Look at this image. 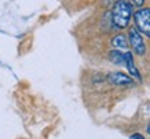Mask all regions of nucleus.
I'll return each instance as SVG.
<instances>
[{"label": "nucleus", "instance_id": "obj_1", "mask_svg": "<svg viewBox=\"0 0 150 139\" xmlns=\"http://www.w3.org/2000/svg\"><path fill=\"white\" fill-rule=\"evenodd\" d=\"M134 14V7L129 0H117L112 6L111 22L117 29H124L129 25L131 17Z\"/></svg>", "mask_w": 150, "mask_h": 139}, {"label": "nucleus", "instance_id": "obj_2", "mask_svg": "<svg viewBox=\"0 0 150 139\" xmlns=\"http://www.w3.org/2000/svg\"><path fill=\"white\" fill-rule=\"evenodd\" d=\"M134 22L136 31L143 33L146 38L150 36V9H139L134 13Z\"/></svg>", "mask_w": 150, "mask_h": 139}, {"label": "nucleus", "instance_id": "obj_3", "mask_svg": "<svg viewBox=\"0 0 150 139\" xmlns=\"http://www.w3.org/2000/svg\"><path fill=\"white\" fill-rule=\"evenodd\" d=\"M128 45L132 46L134 52L139 56H143L146 53V45L143 42V38L135 28L129 29V35H128Z\"/></svg>", "mask_w": 150, "mask_h": 139}, {"label": "nucleus", "instance_id": "obj_4", "mask_svg": "<svg viewBox=\"0 0 150 139\" xmlns=\"http://www.w3.org/2000/svg\"><path fill=\"white\" fill-rule=\"evenodd\" d=\"M108 81L115 86H131L134 84L132 78L125 75L124 72H112L108 75Z\"/></svg>", "mask_w": 150, "mask_h": 139}, {"label": "nucleus", "instance_id": "obj_5", "mask_svg": "<svg viewBox=\"0 0 150 139\" xmlns=\"http://www.w3.org/2000/svg\"><path fill=\"white\" fill-rule=\"evenodd\" d=\"M124 60H125V65L124 67H127L129 71V74L134 77L135 79L140 81L142 79V77H140L139 71L136 68V65H135V61H134V57H132V53H129V52H125L124 53Z\"/></svg>", "mask_w": 150, "mask_h": 139}, {"label": "nucleus", "instance_id": "obj_6", "mask_svg": "<svg viewBox=\"0 0 150 139\" xmlns=\"http://www.w3.org/2000/svg\"><path fill=\"white\" fill-rule=\"evenodd\" d=\"M111 45L114 48L120 49V50L121 49H127L128 48V38L125 36L124 33H118V35H115V36L112 38Z\"/></svg>", "mask_w": 150, "mask_h": 139}, {"label": "nucleus", "instance_id": "obj_7", "mask_svg": "<svg viewBox=\"0 0 150 139\" xmlns=\"http://www.w3.org/2000/svg\"><path fill=\"white\" fill-rule=\"evenodd\" d=\"M110 61H112L115 65H125V60H124V53H121L120 50H111L108 54Z\"/></svg>", "mask_w": 150, "mask_h": 139}, {"label": "nucleus", "instance_id": "obj_8", "mask_svg": "<svg viewBox=\"0 0 150 139\" xmlns=\"http://www.w3.org/2000/svg\"><path fill=\"white\" fill-rule=\"evenodd\" d=\"M131 139H145V138L139 134H134V135H131Z\"/></svg>", "mask_w": 150, "mask_h": 139}, {"label": "nucleus", "instance_id": "obj_9", "mask_svg": "<svg viewBox=\"0 0 150 139\" xmlns=\"http://www.w3.org/2000/svg\"><path fill=\"white\" fill-rule=\"evenodd\" d=\"M132 1H134L136 6H139V7L140 6H143V3H145V0H132Z\"/></svg>", "mask_w": 150, "mask_h": 139}]
</instances>
